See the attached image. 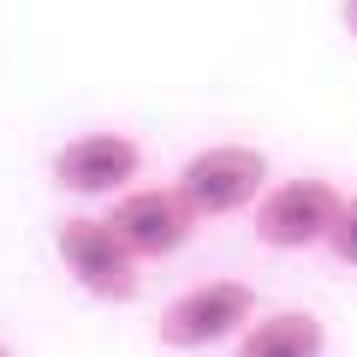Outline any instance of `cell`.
<instances>
[{"instance_id":"cell-1","label":"cell","mask_w":357,"mask_h":357,"mask_svg":"<svg viewBox=\"0 0 357 357\" xmlns=\"http://www.w3.org/2000/svg\"><path fill=\"white\" fill-rule=\"evenodd\" d=\"M54 256L77 280V292L102 298V304H131L143 286V262L131 256V244L114 232L107 215H66L54 227Z\"/></svg>"},{"instance_id":"cell-2","label":"cell","mask_w":357,"mask_h":357,"mask_svg":"<svg viewBox=\"0 0 357 357\" xmlns=\"http://www.w3.org/2000/svg\"><path fill=\"white\" fill-rule=\"evenodd\" d=\"M173 185L185 191V203L203 220H227V215H244V208H256L268 197L274 167H268V155L256 143H208V149H197L178 167Z\"/></svg>"},{"instance_id":"cell-3","label":"cell","mask_w":357,"mask_h":357,"mask_svg":"<svg viewBox=\"0 0 357 357\" xmlns=\"http://www.w3.org/2000/svg\"><path fill=\"white\" fill-rule=\"evenodd\" d=\"M256 316H262V310H256V286L250 280H232V274L227 280H197L161 310L155 340H161L167 351H208V345L238 340Z\"/></svg>"},{"instance_id":"cell-4","label":"cell","mask_w":357,"mask_h":357,"mask_svg":"<svg viewBox=\"0 0 357 357\" xmlns=\"http://www.w3.org/2000/svg\"><path fill=\"white\" fill-rule=\"evenodd\" d=\"M340 208H345V191L333 178L298 173L268 185V197L250 208V227H256V244H268V250H316V244H328Z\"/></svg>"},{"instance_id":"cell-5","label":"cell","mask_w":357,"mask_h":357,"mask_svg":"<svg viewBox=\"0 0 357 357\" xmlns=\"http://www.w3.org/2000/svg\"><path fill=\"white\" fill-rule=\"evenodd\" d=\"M48 178L66 197H84V203H114L143 178V143L126 131H84V137L60 143L48 161Z\"/></svg>"},{"instance_id":"cell-6","label":"cell","mask_w":357,"mask_h":357,"mask_svg":"<svg viewBox=\"0 0 357 357\" xmlns=\"http://www.w3.org/2000/svg\"><path fill=\"white\" fill-rule=\"evenodd\" d=\"M107 220H114V232L131 244L137 262H167V256H178L197 238V227H203V215L185 203L178 185H131L126 197L107 203Z\"/></svg>"},{"instance_id":"cell-7","label":"cell","mask_w":357,"mask_h":357,"mask_svg":"<svg viewBox=\"0 0 357 357\" xmlns=\"http://www.w3.org/2000/svg\"><path fill=\"white\" fill-rule=\"evenodd\" d=\"M328 328L316 310H268L232 340V357H321Z\"/></svg>"},{"instance_id":"cell-8","label":"cell","mask_w":357,"mask_h":357,"mask_svg":"<svg viewBox=\"0 0 357 357\" xmlns=\"http://www.w3.org/2000/svg\"><path fill=\"white\" fill-rule=\"evenodd\" d=\"M328 256H333V262H345V268H357V191L345 197L340 220H333V232H328Z\"/></svg>"},{"instance_id":"cell-9","label":"cell","mask_w":357,"mask_h":357,"mask_svg":"<svg viewBox=\"0 0 357 357\" xmlns=\"http://www.w3.org/2000/svg\"><path fill=\"white\" fill-rule=\"evenodd\" d=\"M340 24H345V36L357 42V0H340Z\"/></svg>"},{"instance_id":"cell-10","label":"cell","mask_w":357,"mask_h":357,"mask_svg":"<svg viewBox=\"0 0 357 357\" xmlns=\"http://www.w3.org/2000/svg\"><path fill=\"white\" fill-rule=\"evenodd\" d=\"M0 357H13V351H6V345H0Z\"/></svg>"}]
</instances>
